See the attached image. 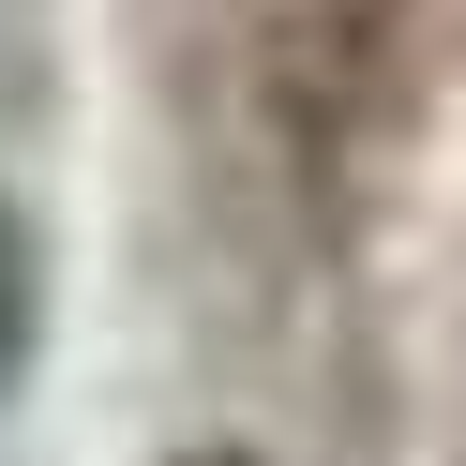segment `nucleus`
<instances>
[{"label": "nucleus", "mask_w": 466, "mask_h": 466, "mask_svg": "<svg viewBox=\"0 0 466 466\" xmlns=\"http://www.w3.org/2000/svg\"><path fill=\"white\" fill-rule=\"evenodd\" d=\"M15 331H31V271H15V226H0V361H15Z\"/></svg>", "instance_id": "1"}]
</instances>
